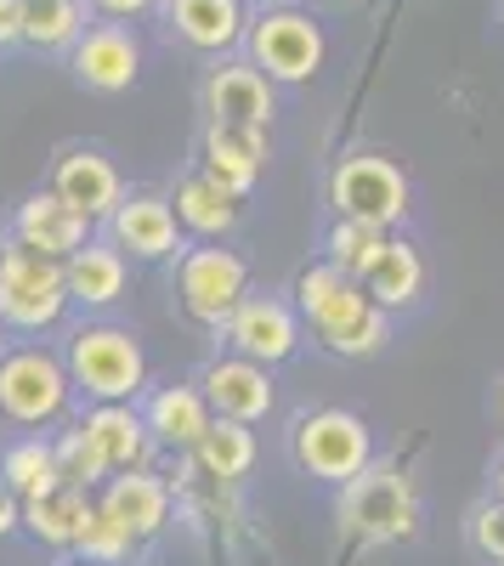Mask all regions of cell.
I'll list each match as a JSON object with an SVG mask.
<instances>
[{"label": "cell", "mask_w": 504, "mask_h": 566, "mask_svg": "<svg viewBox=\"0 0 504 566\" xmlns=\"http://www.w3.org/2000/svg\"><path fill=\"white\" fill-rule=\"evenodd\" d=\"M69 266L29 250L23 239L0 244V323L40 335V328H57L69 312Z\"/></svg>", "instance_id": "cell-6"}, {"label": "cell", "mask_w": 504, "mask_h": 566, "mask_svg": "<svg viewBox=\"0 0 504 566\" xmlns=\"http://www.w3.org/2000/svg\"><path fill=\"white\" fill-rule=\"evenodd\" d=\"M493 413H498V424H504V380H498V391H493Z\"/></svg>", "instance_id": "cell-37"}, {"label": "cell", "mask_w": 504, "mask_h": 566, "mask_svg": "<svg viewBox=\"0 0 504 566\" xmlns=\"http://www.w3.org/2000/svg\"><path fill=\"white\" fill-rule=\"evenodd\" d=\"M255 431L250 424H239V419H216L210 431H204V442L193 448V459H199V470L204 476H216V482H244L250 470H255Z\"/></svg>", "instance_id": "cell-27"}, {"label": "cell", "mask_w": 504, "mask_h": 566, "mask_svg": "<svg viewBox=\"0 0 504 566\" xmlns=\"http://www.w3.org/2000/svg\"><path fill=\"white\" fill-rule=\"evenodd\" d=\"M465 538H471V549H476V560H487V566H504V499H476L471 504V515H465Z\"/></svg>", "instance_id": "cell-32"}, {"label": "cell", "mask_w": 504, "mask_h": 566, "mask_svg": "<svg viewBox=\"0 0 504 566\" xmlns=\"http://www.w3.org/2000/svg\"><path fill=\"white\" fill-rule=\"evenodd\" d=\"M165 18L193 52H233L239 40H250L244 0H170Z\"/></svg>", "instance_id": "cell-21"}, {"label": "cell", "mask_w": 504, "mask_h": 566, "mask_svg": "<svg viewBox=\"0 0 504 566\" xmlns=\"http://www.w3.org/2000/svg\"><path fill=\"white\" fill-rule=\"evenodd\" d=\"M487 493H493V499H504V453H498V459H493V470H487Z\"/></svg>", "instance_id": "cell-36"}, {"label": "cell", "mask_w": 504, "mask_h": 566, "mask_svg": "<svg viewBox=\"0 0 504 566\" xmlns=\"http://www.w3.org/2000/svg\"><path fill=\"white\" fill-rule=\"evenodd\" d=\"M80 424L91 431V442L103 448V459L114 464V476H119V470H143V459H148V448H154L143 408H130V402H97Z\"/></svg>", "instance_id": "cell-23"}, {"label": "cell", "mask_w": 504, "mask_h": 566, "mask_svg": "<svg viewBox=\"0 0 504 566\" xmlns=\"http://www.w3.org/2000/svg\"><path fill=\"white\" fill-rule=\"evenodd\" d=\"M97 510H108L114 522L143 544V538H154L170 522V482L154 476L148 464L143 470H119V476H108L97 488Z\"/></svg>", "instance_id": "cell-16"}, {"label": "cell", "mask_w": 504, "mask_h": 566, "mask_svg": "<svg viewBox=\"0 0 504 566\" xmlns=\"http://www.w3.org/2000/svg\"><path fill=\"white\" fill-rule=\"evenodd\" d=\"M324 29H317L312 12H295V7H279L250 23V57L266 80L279 85H306L317 69H324Z\"/></svg>", "instance_id": "cell-9"}, {"label": "cell", "mask_w": 504, "mask_h": 566, "mask_svg": "<svg viewBox=\"0 0 504 566\" xmlns=\"http://www.w3.org/2000/svg\"><path fill=\"white\" fill-rule=\"evenodd\" d=\"M12 239H23L29 250L52 255V261H69L74 250H85V244H91V221H85L74 205H63V199L52 193V187H45V193H29V199L18 205Z\"/></svg>", "instance_id": "cell-20"}, {"label": "cell", "mask_w": 504, "mask_h": 566, "mask_svg": "<svg viewBox=\"0 0 504 566\" xmlns=\"http://www.w3.org/2000/svg\"><path fill=\"white\" fill-rule=\"evenodd\" d=\"M204 114H210V125H255V130H266L272 114H279V97H272V80L255 63H221L204 80Z\"/></svg>", "instance_id": "cell-14"}, {"label": "cell", "mask_w": 504, "mask_h": 566, "mask_svg": "<svg viewBox=\"0 0 504 566\" xmlns=\"http://www.w3.org/2000/svg\"><path fill=\"white\" fill-rule=\"evenodd\" d=\"M52 193L63 205H74L85 221H108L125 205V181H119V170L97 148H69L52 165Z\"/></svg>", "instance_id": "cell-15"}, {"label": "cell", "mask_w": 504, "mask_h": 566, "mask_svg": "<svg viewBox=\"0 0 504 566\" xmlns=\"http://www.w3.org/2000/svg\"><path fill=\"white\" fill-rule=\"evenodd\" d=\"M91 7H97L103 18H143L154 0H91Z\"/></svg>", "instance_id": "cell-35"}, {"label": "cell", "mask_w": 504, "mask_h": 566, "mask_svg": "<svg viewBox=\"0 0 504 566\" xmlns=\"http://www.w3.org/2000/svg\"><path fill=\"white\" fill-rule=\"evenodd\" d=\"M63 363L74 374V391H85L91 402H136V397H143V386H148L143 340H136L130 328H114V323L74 328Z\"/></svg>", "instance_id": "cell-4"}, {"label": "cell", "mask_w": 504, "mask_h": 566, "mask_svg": "<svg viewBox=\"0 0 504 566\" xmlns=\"http://www.w3.org/2000/svg\"><path fill=\"white\" fill-rule=\"evenodd\" d=\"M199 170L216 176L227 193H250L266 170V130L255 125H204V142H199Z\"/></svg>", "instance_id": "cell-18"}, {"label": "cell", "mask_w": 504, "mask_h": 566, "mask_svg": "<svg viewBox=\"0 0 504 566\" xmlns=\"http://www.w3.org/2000/svg\"><path fill=\"white\" fill-rule=\"evenodd\" d=\"M386 239H391V232H380V227L335 221V227H329V239H324V261H329V266H340L346 277H357V283H363V272L375 266V255L386 250Z\"/></svg>", "instance_id": "cell-29"}, {"label": "cell", "mask_w": 504, "mask_h": 566, "mask_svg": "<svg viewBox=\"0 0 504 566\" xmlns=\"http://www.w3.org/2000/svg\"><path fill=\"white\" fill-rule=\"evenodd\" d=\"M143 419H148V437L159 448H176V453H193L204 442V431L216 424V408L210 397L193 386H154L148 402H143Z\"/></svg>", "instance_id": "cell-19"}, {"label": "cell", "mask_w": 504, "mask_h": 566, "mask_svg": "<svg viewBox=\"0 0 504 566\" xmlns=\"http://www.w3.org/2000/svg\"><path fill=\"white\" fill-rule=\"evenodd\" d=\"M176 301L199 328H227L244 301H250V261L239 250H221V244H193L181 250L176 261Z\"/></svg>", "instance_id": "cell-7"}, {"label": "cell", "mask_w": 504, "mask_h": 566, "mask_svg": "<svg viewBox=\"0 0 504 566\" xmlns=\"http://www.w3.org/2000/svg\"><path fill=\"white\" fill-rule=\"evenodd\" d=\"M63 266H69V301L74 306H114L125 295V255L114 244H85Z\"/></svg>", "instance_id": "cell-25"}, {"label": "cell", "mask_w": 504, "mask_h": 566, "mask_svg": "<svg viewBox=\"0 0 504 566\" xmlns=\"http://www.w3.org/2000/svg\"><path fill=\"white\" fill-rule=\"evenodd\" d=\"M80 34H85L80 0H29V18H23L29 45H40V52H74Z\"/></svg>", "instance_id": "cell-28"}, {"label": "cell", "mask_w": 504, "mask_h": 566, "mask_svg": "<svg viewBox=\"0 0 504 566\" xmlns=\"http://www.w3.org/2000/svg\"><path fill=\"white\" fill-rule=\"evenodd\" d=\"M80 566H85V560H80Z\"/></svg>", "instance_id": "cell-38"}, {"label": "cell", "mask_w": 504, "mask_h": 566, "mask_svg": "<svg viewBox=\"0 0 504 566\" xmlns=\"http://www.w3.org/2000/svg\"><path fill=\"white\" fill-rule=\"evenodd\" d=\"M290 459L301 476L324 488H346L375 464V431L351 408H306L290 419Z\"/></svg>", "instance_id": "cell-2"}, {"label": "cell", "mask_w": 504, "mask_h": 566, "mask_svg": "<svg viewBox=\"0 0 504 566\" xmlns=\"http://www.w3.org/2000/svg\"><path fill=\"white\" fill-rule=\"evenodd\" d=\"M91 510H97L91 488L63 482L57 493H45V499H29V504H23V527H29L45 549H74V538H80V527H85Z\"/></svg>", "instance_id": "cell-24"}, {"label": "cell", "mask_w": 504, "mask_h": 566, "mask_svg": "<svg viewBox=\"0 0 504 566\" xmlns=\"http://www.w3.org/2000/svg\"><path fill=\"white\" fill-rule=\"evenodd\" d=\"M170 205H176V221H181V232H193V239H227V232L239 227V193H227V187L216 181V176H204V170H193V176H181L176 181V193H170Z\"/></svg>", "instance_id": "cell-22"}, {"label": "cell", "mask_w": 504, "mask_h": 566, "mask_svg": "<svg viewBox=\"0 0 504 566\" xmlns=\"http://www.w3.org/2000/svg\"><path fill=\"white\" fill-rule=\"evenodd\" d=\"M363 290H369V301L386 306L391 317L397 312H414L426 301V290H431V266H426L420 244L402 239V232H391L386 250L375 255V266L363 272Z\"/></svg>", "instance_id": "cell-17"}, {"label": "cell", "mask_w": 504, "mask_h": 566, "mask_svg": "<svg viewBox=\"0 0 504 566\" xmlns=\"http://www.w3.org/2000/svg\"><path fill=\"white\" fill-rule=\"evenodd\" d=\"M108 239L130 261H181V250H188V244H181L176 205L165 193H130L108 216Z\"/></svg>", "instance_id": "cell-12"}, {"label": "cell", "mask_w": 504, "mask_h": 566, "mask_svg": "<svg viewBox=\"0 0 504 566\" xmlns=\"http://www.w3.org/2000/svg\"><path fill=\"white\" fill-rule=\"evenodd\" d=\"M290 295H295V306L312 328V346L340 357V363H369L397 340V317L386 306H375L369 290H363L357 277H346L340 266H329V261L301 266Z\"/></svg>", "instance_id": "cell-1"}, {"label": "cell", "mask_w": 504, "mask_h": 566, "mask_svg": "<svg viewBox=\"0 0 504 566\" xmlns=\"http://www.w3.org/2000/svg\"><path fill=\"white\" fill-rule=\"evenodd\" d=\"M69 69L85 91L114 97V91H130L136 74H143V45H136V34L125 23H91L69 52Z\"/></svg>", "instance_id": "cell-13"}, {"label": "cell", "mask_w": 504, "mask_h": 566, "mask_svg": "<svg viewBox=\"0 0 504 566\" xmlns=\"http://www.w3.org/2000/svg\"><path fill=\"white\" fill-rule=\"evenodd\" d=\"M57 464H63V476H69L74 488H103V482L114 476V464L103 459L97 442H91L85 424H74V431L57 437Z\"/></svg>", "instance_id": "cell-31"}, {"label": "cell", "mask_w": 504, "mask_h": 566, "mask_svg": "<svg viewBox=\"0 0 504 566\" xmlns=\"http://www.w3.org/2000/svg\"><path fill=\"white\" fill-rule=\"evenodd\" d=\"M199 391L210 397L216 419H239V424H261L272 408H279V386H272V368L227 352V357H210L204 374H199Z\"/></svg>", "instance_id": "cell-11"}, {"label": "cell", "mask_w": 504, "mask_h": 566, "mask_svg": "<svg viewBox=\"0 0 504 566\" xmlns=\"http://www.w3.org/2000/svg\"><path fill=\"white\" fill-rule=\"evenodd\" d=\"M0 482H7L23 504H29V499H45V493H57V488L69 482L63 464H57V442H40V437L12 442L7 453H0Z\"/></svg>", "instance_id": "cell-26"}, {"label": "cell", "mask_w": 504, "mask_h": 566, "mask_svg": "<svg viewBox=\"0 0 504 566\" xmlns=\"http://www.w3.org/2000/svg\"><path fill=\"white\" fill-rule=\"evenodd\" d=\"M74 397V374L57 352L18 346L0 357V413L12 424H57Z\"/></svg>", "instance_id": "cell-8"}, {"label": "cell", "mask_w": 504, "mask_h": 566, "mask_svg": "<svg viewBox=\"0 0 504 566\" xmlns=\"http://www.w3.org/2000/svg\"><path fill=\"white\" fill-rule=\"evenodd\" d=\"M221 340H227V352H239L261 368H279L306 346V317L290 295H250L233 317H227Z\"/></svg>", "instance_id": "cell-10"}, {"label": "cell", "mask_w": 504, "mask_h": 566, "mask_svg": "<svg viewBox=\"0 0 504 566\" xmlns=\"http://www.w3.org/2000/svg\"><path fill=\"white\" fill-rule=\"evenodd\" d=\"M23 18H29V0H0V45L23 40Z\"/></svg>", "instance_id": "cell-33"}, {"label": "cell", "mask_w": 504, "mask_h": 566, "mask_svg": "<svg viewBox=\"0 0 504 566\" xmlns=\"http://www.w3.org/2000/svg\"><path fill=\"white\" fill-rule=\"evenodd\" d=\"M420 488L402 464L375 459L357 482L340 488V527L357 544H408L420 538Z\"/></svg>", "instance_id": "cell-3"}, {"label": "cell", "mask_w": 504, "mask_h": 566, "mask_svg": "<svg viewBox=\"0 0 504 566\" xmlns=\"http://www.w3.org/2000/svg\"><path fill=\"white\" fill-rule=\"evenodd\" d=\"M18 527H23V499H18L7 482H0V538L18 533Z\"/></svg>", "instance_id": "cell-34"}, {"label": "cell", "mask_w": 504, "mask_h": 566, "mask_svg": "<svg viewBox=\"0 0 504 566\" xmlns=\"http://www.w3.org/2000/svg\"><path fill=\"white\" fill-rule=\"evenodd\" d=\"M130 549H136V538L114 522L108 510H91L85 527H80V538H74V555H80L85 566H119V560H130Z\"/></svg>", "instance_id": "cell-30"}, {"label": "cell", "mask_w": 504, "mask_h": 566, "mask_svg": "<svg viewBox=\"0 0 504 566\" xmlns=\"http://www.w3.org/2000/svg\"><path fill=\"white\" fill-rule=\"evenodd\" d=\"M329 210H335V221L397 232L408 221V210H414V181L386 154H346L329 170Z\"/></svg>", "instance_id": "cell-5"}]
</instances>
